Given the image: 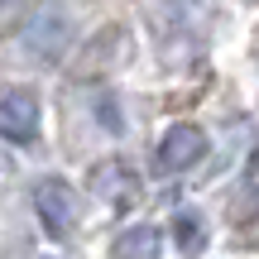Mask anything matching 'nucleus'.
<instances>
[{
	"instance_id": "f257e3e1",
	"label": "nucleus",
	"mask_w": 259,
	"mask_h": 259,
	"mask_svg": "<svg viewBox=\"0 0 259 259\" xmlns=\"http://www.w3.org/2000/svg\"><path fill=\"white\" fill-rule=\"evenodd\" d=\"M0 135L19 144L38 135V101L29 92H0Z\"/></svg>"
},
{
	"instance_id": "f03ea898",
	"label": "nucleus",
	"mask_w": 259,
	"mask_h": 259,
	"mask_svg": "<svg viewBox=\"0 0 259 259\" xmlns=\"http://www.w3.org/2000/svg\"><path fill=\"white\" fill-rule=\"evenodd\" d=\"M38 211H44L48 231H67V221H72V206H67L63 183H44V192H38Z\"/></svg>"
}]
</instances>
